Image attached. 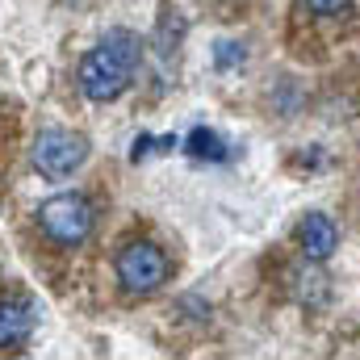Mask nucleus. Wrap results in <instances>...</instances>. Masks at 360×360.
Segmentation results:
<instances>
[{"instance_id": "obj_1", "label": "nucleus", "mask_w": 360, "mask_h": 360, "mask_svg": "<svg viewBox=\"0 0 360 360\" xmlns=\"http://www.w3.org/2000/svg\"><path fill=\"white\" fill-rule=\"evenodd\" d=\"M139 55H143V42H139L130 30L105 34L89 55L80 59V92H84L89 101H96V105L122 96V92L130 89V80H134Z\"/></svg>"}, {"instance_id": "obj_2", "label": "nucleus", "mask_w": 360, "mask_h": 360, "mask_svg": "<svg viewBox=\"0 0 360 360\" xmlns=\"http://www.w3.org/2000/svg\"><path fill=\"white\" fill-rule=\"evenodd\" d=\"M38 226H42V235H46L51 243H59V248L84 243L89 231H92L89 197H80V193H59V197L42 201V205H38Z\"/></svg>"}, {"instance_id": "obj_3", "label": "nucleus", "mask_w": 360, "mask_h": 360, "mask_svg": "<svg viewBox=\"0 0 360 360\" xmlns=\"http://www.w3.org/2000/svg\"><path fill=\"white\" fill-rule=\"evenodd\" d=\"M117 281H122L126 293L147 297V293H155V289L168 281V256H164L155 243L139 239V243L122 248V256H117Z\"/></svg>"}, {"instance_id": "obj_4", "label": "nucleus", "mask_w": 360, "mask_h": 360, "mask_svg": "<svg viewBox=\"0 0 360 360\" xmlns=\"http://www.w3.org/2000/svg\"><path fill=\"white\" fill-rule=\"evenodd\" d=\"M30 155H34V168H38L42 176L63 180L89 160V143H84L80 134H72V130H42V134L34 139V151H30Z\"/></svg>"}, {"instance_id": "obj_5", "label": "nucleus", "mask_w": 360, "mask_h": 360, "mask_svg": "<svg viewBox=\"0 0 360 360\" xmlns=\"http://www.w3.org/2000/svg\"><path fill=\"white\" fill-rule=\"evenodd\" d=\"M297 243H302L306 260L323 264V260L340 248V231H335V222H331L327 214H306L302 226H297Z\"/></svg>"}, {"instance_id": "obj_6", "label": "nucleus", "mask_w": 360, "mask_h": 360, "mask_svg": "<svg viewBox=\"0 0 360 360\" xmlns=\"http://www.w3.org/2000/svg\"><path fill=\"white\" fill-rule=\"evenodd\" d=\"M34 331V306L25 297H4L0 302V348L25 344Z\"/></svg>"}, {"instance_id": "obj_7", "label": "nucleus", "mask_w": 360, "mask_h": 360, "mask_svg": "<svg viewBox=\"0 0 360 360\" xmlns=\"http://www.w3.org/2000/svg\"><path fill=\"white\" fill-rule=\"evenodd\" d=\"M184 151H188L193 160H226V143H222L214 130H193L188 143H184Z\"/></svg>"}, {"instance_id": "obj_8", "label": "nucleus", "mask_w": 360, "mask_h": 360, "mask_svg": "<svg viewBox=\"0 0 360 360\" xmlns=\"http://www.w3.org/2000/svg\"><path fill=\"white\" fill-rule=\"evenodd\" d=\"M293 281H297V297L306 306H323L327 302V276L323 272H297Z\"/></svg>"}, {"instance_id": "obj_9", "label": "nucleus", "mask_w": 360, "mask_h": 360, "mask_svg": "<svg viewBox=\"0 0 360 360\" xmlns=\"http://www.w3.org/2000/svg\"><path fill=\"white\" fill-rule=\"evenodd\" d=\"M231 63H243V46H235V42H218V68H231Z\"/></svg>"}, {"instance_id": "obj_10", "label": "nucleus", "mask_w": 360, "mask_h": 360, "mask_svg": "<svg viewBox=\"0 0 360 360\" xmlns=\"http://www.w3.org/2000/svg\"><path fill=\"white\" fill-rule=\"evenodd\" d=\"M319 17H335V13H344L348 8V0H306Z\"/></svg>"}]
</instances>
